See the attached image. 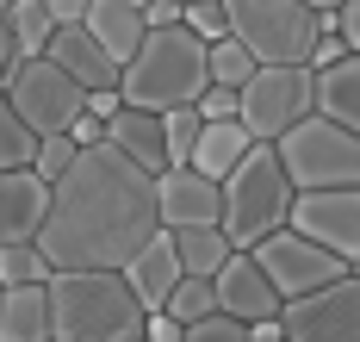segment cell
<instances>
[{"label":"cell","mask_w":360,"mask_h":342,"mask_svg":"<svg viewBox=\"0 0 360 342\" xmlns=\"http://www.w3.org/2000/svg\"><path fill=\"white\" fill-rule=\"evenodd\" d=\"M149 236H162L155 175L100 144V150H81L75 168L50 187L37 249L56 274H124V262Z\"/></svg>","instance_id":"obj_1"},{"label":"cell","mask_w":360,"mask_h":342,"mask_svg":"<svg viewBox=\"0 0 360 342\" xmlns=\"http://www.w3.org/2000/svg\"><path fill=\"white\" fill-rule=\"evenodd\" d=\"M212 50L193 38L186 25L174 32H149L143 50L124 63V75H118V100L131 106V113H149V118H168V113H193L199 100H205V87H212V63H205Z\"/></svg>","instance_id":"obj_2"},{"label":"cell","mask_w":360,"mask_h":342,"mask_svg":"<svg viewBox=\"0 0 360 342\" xmlns=\"http://www.w3.org/2000/svg\"><path fill=\"white\" fill-rule=\"evenodd\" d=\"M143 305L124 274H50V342H137Z\"/></svg>","instance_id":"obj_3"},{"label":"cell","mask_w":360,"mask_h":342,"mask_svg":"<svg viewBox=\"0 0 360 342\" xmlns=\"http://www.w3.org/2000/svg\"><path fill=\"white\" fill-rule=\"evenodd\" d=\"M292 199H298V193H292L280 156L267 150V144H255V150L243 156V168L224 181V218H217L224 243H230L236 255H249L255 243L280 236L286 218H292Z\"/></svg>","instance_id":"obj_4"},{"label":"cell","mask_w":360,"mask_h":342,"mask_svg":"<svg viewBox=\"0 0 360 342\" xmlns=\"http://www.w3.org/2000/svg\"><path fill=\"white\" fill-rule=\"evenodd\" d=\"M230 6V38L249 50L255 69H304L317 19L311 0H224Z\"/></svg>","instance_id":"obj_5"},{"label":"cell","mask_w":360,"mask_h":342,"mask_svg":"<svg viewBox=\"0 0 360 342\" xmlns=\"http://www.w3.org/2000/svg\"><path fill=\"white\" fill-rule=\"evenodd\" d=\"M280 168H286L292 193H360V137L335 131L329 118H304L274 144Z\"/></svg>","instance_id":"obj_6"},{"label":"cell","mask_w":360,"mask_h":342,"mask_svg":"<svg viewBox=\"0 0 360 342\" xmlns=\"http://www.w3.org/2000/svg\"><path fill=\"white\" fill-rule=\"evenodd\" d=\"M0 100L13 106V118L32 131L37 144H44V137H69L75 125H81V113H87V94H81L50 56H37V63H13V75H6V87H0Z\"/></svg>","instance_id":"obj_7"},{"label":"cell","mask_w":360,"mask_h":342,"mask_svg":"<svg viewBox=\"0 0 360 342\" xmlns=\"http://www.w3.org/2000/svg\"><path fill=\"white\" fill-rule=\"evenodd\" d=\"M311 113H317V75L311 69H255L249 87L236 94V125L267 150Z\"/></svg>","instance_id":"obj_8"},{"label":"cell","mask_w":360,"mask_h":342,"mask_svg":"<svg viewBox=\"0 0 360 342\" xmlns=\"http://www.w3.org/2000/svg\"><path fill=\"white\" fill-rule=\"evenodd\" d=\"M249 255H255V267L267 274V286L280 293V305L311 299V293H323V286H335V280L348 274L335 255H323L317 243H304V236H292V230L267 236V243H255Z\"/></svg>","instance_id":"obj_9"},{"label":"cell","mask_w":360,"mask_h":342,"mask_svg":"<svg viewBox=\"0 0 360 342\" xmlns=\"http://www.w3.org/2000/svg\"><path fill=\"white\" fill-rule=\"evenodd\" d=\"M280 336L286 342H360V280L342 274L323 293L280 305Z\"/></svg>","instance_id":"obj_10"},{"label":"cell","mask_w":360,"mask_h":342,"mask_svg":"<svg viewBox=\"0 0 360 342\" xmlns=\"http://www.w3.org/2000/svg\"><path fill=\"white\" fill-rule=\"evenodd\" d=\"M286 230L317 243L342 267H354L360 262V193H298Z\"/></svg>","instance_id":"obj_11"},{"label":"cell","mask_w":360,"mask_h":342,"mask_svg":"<svg viewBox=\"0 0 360 342\" xmlns=\"http://www.w3.org/2000/svg\"><path fill=\"white\" fill-rule=\"evenodd\" d=\"M155 212H162V230H217L224 218V187L193 175V168H168L155 181Z\"/></svg>","instance_id":"obj_12"},{"label":"cell","mask_w":360,"mask_h":342,"mask_svg":"<svg viewBox=\"0 0 360 342\" xmlns=\"http://www.w3.org/2000/svg\"><path fill=\"white\" fill-rule=\"evenodd\" d=\"M212 293H217V311H224V317H236V324H249V330L280 317V293L267 286V274L255 267V255H230V262L217 267Z\"/></svg>","instance_id":"obj_13"},{"label":"cell","mask_w":360,"mask_h":342,"mask_svg":"<svg viewBox=\"0 0 360 342\" xmlns=\"http://www.w3.org/2000/svg\"><path fill=\"white\" fill-rule=\"evenodd\" d=\"M44 212H50V187L37 181L32 168L0 175V249H13V243H37Z\"/></svg>","instance_id":"obj_14"},{"label":"cell","mask_w":360,"mask_h":342,"mask_svg":"<svg viewBox=\"0 0 360 342\" xmlns=\"http://www.w3.org/2000/svg\"><path fill=\"white\" fill-rule=\"evenodd\" d=\"M81 25H87V38L118 63V75H124V63H131V56L143 50V38H149L137 0H87V19H81Z\"/></svg>","instance_id":"obj_15"},{"label":"cell","mask_w":360,"mask_h":342,"mask_svg":"<svg viewBox=\"0 0 360 342\" xmlns=\"http://www.w3.org/2000/svg\"><path fill=\"white\" fill-rule=\"evenodd\" d=\"M63 75L81 87V94H106V87H118V63H112L100 44L87 38V25H69V32H56L50 38V50H44Z\"/></svg>","instance_id":"obj_16"},{"label":"cell","mask_w":360,"mask_h":342,"mask_svg":"<svg viewBox=\"0 0 360 342\" xmlns=\"http://www.w3.org/2000/svg\"><path fill=\"white\" fill-rule=\"evenodd\" d=\"M180 280H186V274H180V262H174V243H168V230H162V236H149L143 249L124 262V286H131V299L143 305V317L168 305V293H174Z\"/></svg>","instance_id":"obj_17"},{"label":"cell","mask_w":360,"mask_h":342,"mask_svg":"<svg viewBox=\"0 0 360 342\" xmlns=\"http://www.w3.org/2000/svg\"><path fill=\"white\" fill-rule=\"evenodd\" d=\"M106 150H118L124 162H137V168H143V175H155V181L168 175V144H162V118H149V113H131V106H124V113H118V118L106 125Z\"/></svg>","instance_id":"obj_18"},{"label":"cell","mask_w":360,"mask_h":342,"mask_svg":"<svg viewBox=\"0 0 360 342\" xmlns=\"http://www.w3.org/2000/svg\"><path fill=\"white\" fill-rule=\"evenodd\" d=\"M249 150H255V137L236 125V118H230V125H205V131H199V144H193V156H186V168L224 187V181L243 168V156H249Z\"/></svg>","instance_id":"obj_19"},{"label":"cell","mask_w":360,"mask_h":342,"mask_svg":"<svg viewBox=\"0 0 360 342\" xmlns=\"http://www.w3.org/2000/svg\"><path fill=\"white\" fill-rule=\"evenodd\" d=\"M317 118H329L335 131L360 137V63L354 56L317 75Z\"/></svg>","instance_id":"obj_20"},{"label":"cell","mask_w":360,"mask_h":342,"mask_svg":"<svg viewBox=\"0 0 360 342\" xmlns=\"http://www.w3.org/2000/svg\"><path fill=\"white\" fill-rule=\"evenodd\" d=\"M0 19H6V32H13V50H19V63H37L50 38H56V25H50V6L44 0H0Z\"/></svg>","instance_id":"obj_21"},{"label":"cell","mask_w":360,"mask_h":342,"mask_svg":"<svg viewBox=\"0 0 360 342\" xmlns=\"http://www.w3.org/2000/svg\"><path fill=\"white\" fill-rule=\"evenodd\" d=\"M168 243H174V262L186 280H217V267L236 255L224 243V230H168Z\"/></svg>","instance_id":"obj_22"},{"label":"cell","mask_w":360,"mask_h":342,"mask_svg":"<svg viewBox=\"0 0 360 342\" xmlns=\"http://www.w3.org/2000/svg\"><path fill=\"white\" fill-rule=\"evenodd\" d=\"M50 274H56V267L44 262L37 243H13V249H0V293H6V286H50Z\"/></svg>","instance_id":"obj_23"},{"label":"cell","mask_w":360,"mask_h":342,"mask_svg":"<svg viewBox=\"0 0 360 342\" xmlns=\"http://www.w3.org/2000/svg\"><path fill=\"white\" fill-rule=\"evenodd\" d=\"M168 317H174L180 330L186 324H205V317H217V293H212V280H180L174 293H168V305H162Z\"/></svg>","instance_id":"obj_24"},{"label":"cell","mask_w":360,"mask_h":342,"mask_svg":"<svg viewBox=\"0 0 360 342\" xmlns=\"http://www.w3.org/2000/svg\"><path fill=\"white\" fill-rule=\"evenodd\" d=\"M180 25L212 50V44L230 38V6H224V0H186V6H180Z\"/></svg>","instance_id":"obj_25"},{"label":"cell","mask_w":360,"mask_h":342,"mask_svg":"<svg viewBox=\"0 0 360 342\" xmlns=\"http://www.w3.org/2000/svg\"><path fill=\"white\" fill-rule=\"evenodd\" d=\"M32 156H37V137L13 118V106L0 100V175H19V168H32Z\"/></svg>","instance_id":"obj_26"},{"label":"cell","mask_w":360,"mask_h":342,"mask_svg":"<svg viewBox=\"0 0 360 342\" xmlns=\"http://www.w3.org/2000/svg\"><path fill=\"white\" fill-rule=\"evenodd\" d=\"M212 87H230V94H243L249 87V75H255V63H249V50L236 38H224V44H212Z\"/></svg>","instance_id":"obj_27"},{"label":"cell","mask_w":360,"mask_h":342,"mask_svg":"<svg viewBox=\"0 0 360 342\" xmlns=\"http://www.w3.org/2000/svg\"><path fill=\"white\" fill-rule=\"evenodd\" d=\"M75 156H81V150H75V137H44L37 156H32V175L44 181V187H56V181L75 168Z\"/></svg>","instance_id":"obj_28"},{"label":"cell","mask_w":360,"mask_h":342,"mask_svg":"<svg viewBox=\"0 0 360 342\" xmlns=\"http://www.w3.org/2000/svg\"><path fill=\"white\" fill-rule=\"evenodd\" d=\"M199 113H168L162 118V144H168V168H186V156H193V144H199Z\"/></svg>","instance_id":"obj_29"},{"label":"cell","mask_w":360,"mask_h":342,"mask_svg":"<svg viewBox=\"0 0 360 342\" xmlns=\"http://www.w3.org/2000/svg\"><path fill=\"white\" fill-rule=\"evenodd\" d=\"M186 342H249V324H236V317H205V324H186Z\"/></svg>","instance_id":"obj_30"},{"label":"cell","mask_w":360,"mask_h":342,"mask_svg":"<svg viewBox=\"0 0 360 342\" xmlns=\"http://www.w3.org/2000/svg\"><path fill=\"white\" fill-rule=\"evenodd\" d=\"M335 63H348V44L335 38V32H323V38L311 44V63H304V69H311V75H323V69H335Z\"/></svg>","instance_id":"obj_31"},{"label":"cell","mask_w":360,"mask_h":342,"mask_svg":"<svg viewBox=\"0 0 360 342\" xmlns=\"http://www.w3.org/2000/svg\"><path fill=\"white\" fill-rule=\"evenodd\" d=\"M143 6V32H174L180 25V0H137Z\"/></svg>","instance_id":"obj_32"},{"label":"cell","mask_w":360,"mask_h":342,"mask_svg":"<svg viewBox=\"0 0 360 342\" xmlns=\"http://www.w3.org/2000/svg\"><path fill=\"white\" fill-rule=\"evenodd\" d=\"M143 342H186V330H180L168 311H149L143 317Z\"/></svg>","instance_id":"obj_33"},{"label":"cell","mask_w":360,"mask_h":342,"mask_svg":"<svg viewBox=\"0 0 360 342\" xmlns=\"http://www.w3.org/2000/svg\"><path fill=\"white\" fill-rule=\"evenodd\" d=\"M335 38L348 44V56H360V0H342V25H335Z\"/></svg>","instance_id":"obj_34"},{"label":"cell","mask_w":360,"mask_h":342,"mask_svg":"<svg viewBox=\"0 0 360 342\" xmlns=\"http://www.w3.org/2000/svg\"><path fill=\"white\" fill-rule=\"evenodd\" d=\"M44 6H50V25H56V32H69V25L87 19V0H44Z\"/></svg>","instance_id":"obj_35"},{"label":"cell","mask_w":360,"mask_h":342,"mask_svg":"<svg viewBox=\"0 0 360 342\" xmlns=\"http://www.w3.org/2000/svg\"><path fill=\"white\" fill-rule=\"evenodd\" d=\"M311 19H317V38L342 25V0H311Z\"/></svg>","instance_id":"obj_36"},{"label":"cell","mask_w":360,"mask_h":342,"mask_svg":"<svg viewBox=\"0 0 360 342\" xmlns=\"http://www.w3.org/2000/svg\"><path fill=\"white\" fill-rule=\"evenodd\" d=\"M13 63H19V50H13V32H6V19H0V87L13 75Z\"/></svg>","instance_id":"obj_37"},{"label":"cell","mask_w":360,"mask_h":342,"mask_svg":"<svg viewBox=\"0 0 360 342\" xmlns=\"http://www.w3.org/2000/svg\"><path fill=\"white\" fill-rule=\"evenodd\" d=\"M348 274H354V280H360V262H354V267H348Z\"/></svg>","instance_id":"obj_38"},{"label":"cell","mask_w":360,"mask_h":342,"mask_svg":"<svg viewBox=\"0 0 360 342\" xmlns=\"http://www.w3.org/2000/svg\"><path fill=\"white\" fill-rule=\"evenodd\" d=\"M137 342H143V336H137Z\"/></svg>","instance_id":"obj_39"},{"label":"cell","mask_w":360,"mask_h":342,"mask_svg":"<svg viewBox=\"0 0 360 342\" xmlns=\"http://www.w3.org/2000/svg\"><path fill=\"white\" fill-rule=\"evenodd\" d=\"M280 342H286V336H280Z\"/></svg>","instance_id":"obj_40"},{"label":"cell","mask_w":360,"mask_h":342,"mask_svg":"<svg viewBox=\"0 0 360 342\" xmlns=\"http://www.w3.org/2000/svg\"><path fill=\"white\" fill-rule=\"evenodd\" d=\"M354 63H360V56H354Z\"/></svg>","instance_id":"obj_41"}]
</instances>
